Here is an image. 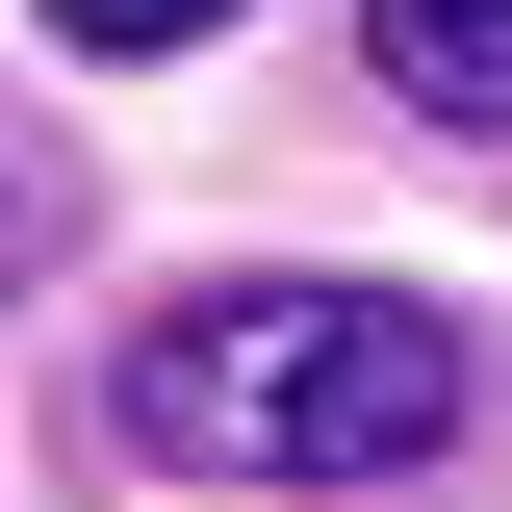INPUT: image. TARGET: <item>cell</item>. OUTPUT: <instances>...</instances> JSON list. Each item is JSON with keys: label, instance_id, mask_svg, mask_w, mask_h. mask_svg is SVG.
I'll list each match as a JSON object with an SVG mask.
<instances>
[{"label": "cell", "instance_id": "cell-3", "mask_svg": "<svg viewBox=\"0 0 512 512\" xmlns=\"http://www.w3.org/2000/svg\"><path fill=\"white\" fill-rule=\"evenodd\" d=\"M77 52H205V26H231V0H52Z\"/></svg>", "mask_w": 512, "mask_h": 512}, {"label": "cell", "instance_id": "cell-4", "mask_svg": "<svg viewBox=\"0 0 512 512\" xmlns=\"http://www.w3.org/2000/svg\"><path fill=\"white\" fill-rule=\"evenodd\" d=\"M0 282H26V180H0Z\"/></svg>", "mask_w": 512, "mask_h": 512}, {"label": "cell", "instance_id": "cell-1", "mask_svg": "<svg viewBox=\"0 0 512 512\" xmlns=\"http://www.w3.org/2000/svg\"><path fill=\"white\" fill-rule=\"evenodd\" d=\"M461 436V333L384 282H205L128 333V461L180 487H410Z\"/></svg>", "mask_w": 512, "mask_h": 512}, {"label": "cell", "instance_id": "cell-2", "mask_svg": "<svg viewBox=\"0 0 512 512\" xmlns=\"http://www.w3.org/2000/svg\"><path fill=\"white\" fill-rule=\"evenodd\" d=\"M359 52H384V103L512 128V0H359Z\"/></svg>", "mask_w": 512, "mask_h": 512}]
</instances>
